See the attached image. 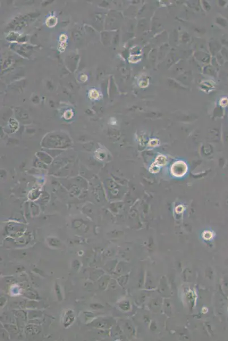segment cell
<instances>
[{"instance_id": "obj_1", "label": "cell", "mask_w": 228, "mask_h": 341, "mask_svg": "<svg viewBox=\"0 0 228 341\" xmlns=\"http://www.w3.org/2000/svg\"><path fill=\"white\" fill-rule=\"evenodd\" d=\"M171 171L172 174L176 177L184 176L187 171V166L182 161H178L173 164Z\"/></svg>"}, {"instance_id": "obj_2", "label": "cell", "mask_w": 228, "mask_h": 341, "mask_svg": "<svg viewBox=\"0 0 228 341\" xmlns=\"http://www.w3.org/2000/svg\"><path fill=\"white\" fill-rule=\"evenodd\" d=\"M166 157L164 156H162V155H161V156H159L157 157L156 160V162L154 164L157 165L158 167H160V166H161V165H163L164 164H166Z\"/></svg>"}]
</instances>
